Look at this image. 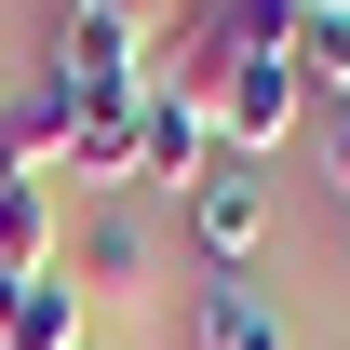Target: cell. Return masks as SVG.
<instances>
[{"label": "cell", "mask_w": 350, "mask_h": 350, "mask_svg": "<svg viewBox=\"0 0 350 350\" xmlns=\"http://www.w3.org/2000/svg\"><path fill=\"white\" fill-rule=\"evenodd\" d=\"M41 269H54V189L0 175V283H41Z\"/></svg>", "instance_id": "obj_9"}, {"label": "cell", "mask_w": 350, "mask_h": 350, "mask_svg": "<svg viewBox=\"0 0 350 350\" xmlns=\"http://www.w3.org/2000/svg\"><path fill=\"white\" fill-rule=\"evenodd\" d=\"M54 269L81 283V310H94V297H148V283H162V243H148V216H135V202H94L81 243H68Z\"/></svg>", "instance_id": "obj_4"}, {"label": "cell", "mask_w": 350, "mask_h": 350, "mask_svg": "<svg viewBox=\"0 0 350 350\" xmlns=\"http://www.w3.org/2000/svg\"><path fill=\"white\" fill-rule=\"evenodd\" d=\"M189 350H283V310H269L256 283L202 269V283H189Z\"/></svg>", "instance_id": "obj_7"}, {"label": "cell", "mask_w": 350, "mask_h": 350, "mask_svg": "<svg viewBox=\"0 0 350 350\" xmlns=\"http://www.w3.org/2000/svg\"><path fill=\"white\" fill-rule=\"evenodd\" d=\"M54 175H81V189L122 202V189H135V94H81V108H68V162H54Z\"/></svg>", "instance_id": "obj_6"}, {"label": "cell", "mask_w": 350, "mask_h": 350, "mask_svg": "<svg viewBox=\"0 0 350 350\" xmlns=\"http://www.w3.org/2000/svg\"><path fill=\"white\" fill-rule=\"evenodd\" d=\"M0 350H81V283H68V269L0 283Z\"/></svg>", "instance_id": "obj_8"}, {"label": "cell", "mask_w": 350, "mask_h": 350, "mask_svg": "<svg viewBox=\"0 0 350 350\" xmlns=\"http://www.w3.org/2000/svg\"><path fill=\"white\" fill-rule=\"evenodd\" d=\"M297 94L350 108V14H297Z\"/></svg>", "instance_id": "obj_10"}, {"label": "cell", "mask_w": 350, "mask_h": 350, "mask_svg": "<svg viewBox=\"0 0 350 350\" xmlns=\"http://www.w3.org/2000/svg\"><path fill=\"white\" fill-rule=\"evenodd\" d=\"M189 243H202V269L243 283V269L269 256V175H256V162H216L202 189H189Z\"/></svg>", "instance_id": "obj_3"}, {"label": "cell", "mask_w": 350, "mask_h": 350, "mask_svg": "<svg viewBox=\"0 0 350 350\" xmlns=\"http://www.w3.org/2000/svg\"><path fill=\"white\" fill-rule=\"evenodd\" d=\"M216 175V135H202V108H175V94H135V189H202Z\"/></svg>", "instance_id": "obj_5"}, {"label": "cell", "mask_w": 350, "mask_h": 350, "mask_svg": "<svg viewBox=\"0 0 350 350\" xmlns=\"http://www.w3.org/2000/svg\"><path fill=\"white\" fill-rule=\"evenodd\" d=\"M148 41H162V0H68L41 81L54 94H148Z\"/></svg>", "instance_id": "obj_1"}, {"label": "cell", "mask_w": 350, "mask_h": 350, "mask_svg": "<svg viewBox=\"0 0 350 350\" xmlns=\"http://www.w3.org/2000/svg\"><path fill=\"white\" fill-rule=\"evenodd\" d=\"M297 122H310V94H297V41H256L216 94H202V135H216V162H269Z\"/></svg>", "instance_id": "obj_2"}, {"label": "cell", "mask_w": 350, "mask_h": 350, "mask_svg": "<svg viewBox=\"0 0 350 350\" xmlns=\"http://www.w3.org/2000/svg\"><path fill=\"white\" fill-rule=\"evenodd\" d=\"M297 14H350V0H297Z\"/></svg>", "instance_id": "obj_12"}, {"label": "cell", "mask_w": 350, "mask_h": 350, "mask_svg": "<svg viewBox=\"0 0 350 350\" xmlns=\"http://www.w3.org/2000/svg\"><path fill=\"white\" fill-rule=\"evenodd\" d=\"M323 122H337V202H350V108H323Z\"/></svg>", "instance_id": "obj_11"}]
</instances>
